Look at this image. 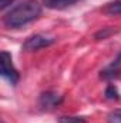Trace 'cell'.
I'll return each mask as SVG.
<instances>
[{"label": "cell", "mask_w": 121, "mask_h": 123, "mask_svg": "<svg viewBox=\"0 0 121 123\" xmlns=\"http://www.w3.org/2000/svg\"><path fill=\"white\" fill-rule=\"evenodd\" d=\"M61 100H63V97L59 96L56 92H44L40 96V107L44 110L54 109L61 103Z\"/></svg>", "instance_id": "obj_4"}, {"label": "cell", "mask_w": 121, "mask_h": 123, "mask_svg": "<svg viewBox=\"0 0 121 123\" xmlns=\"http://www.w3.org/2000/svg\"><path fill=\"white\" fill-rule=\"evenodd\" d=\"M0 63H1V76L4 79H7L11 85H17L19 79H20V74L19 72L16 70L13 60H11V55L9 52H1L0 53Z\"/></svg>", "instance_id": "obj_2"}, {"label": "cell", "mask_w": 121, "mask_h": 123, "mask_svg": "<svg viewBox=\"0 0 121 123\" xmlns=\"http://www.w3.org/2000/svg\"><path fill=\"white\" fill-rule=\"evenodd\" d=\"M41 14V4L37 0H26L13 7L6 16H3V25L9 29H19Z\"/></svg>", "instance_id": "obj_1"}, {"label": "cell", "mask_w": 121, "mask_h": 123, "mask_svg": "<svg viewBox=\"0 0 121 123\" xmlns=\"http://www.w3.org/2000/svg\"><path fill=\"white\" fill-rule=\"evenodd\" d=\"M53 43H54V39H51V37H46V36H41V34H34L24 42L23 49L26 52H34V50L47 47Z\"/></svg>", "instance_id": "obj_3"}, {"label": "cell", "mask_w": 121, "mask_h": 123, "mask_svg": "<svg viewBox=\"0 0 121 123\" xmlns=\"http://www.w3.org/2000/svg\"><path fill=\"white\" fill-rule=\"evenodd\" d=\"M1 123H4V122H3V120H1Z\"/></svg>", "instance_id": "obj_12"}, {"label": "cell", "mask_w": 121, "mask_h": 123, "mask_svg": "<svg viewBox=\"0 0 121 123\" xmlns=\"http://www.w3.org/2000/svg\"><path fill=\"white\" fill-rule=\"evenodd\" d=\"M11 1H13V0H0V9L4 10L9 4H11Z\"/></svg>", "instance_id": "obj_11"}, {"label": "cell", "mask_w": 121, "mask_h": 123, "mask_svg": "<svg viewBox=\"0 0 121 123\" xmlns=\"http://www.w3.org/2000/svg\"><path fill=\"white\" fill-rule=\"evenodd\" d=\"M104 13L110 14V16H120L121 14V1H114L110 3L104 7Z\"/></svg>", "instance_id": "obj_6"}, {"label": "cell", "mask_w": 121, "mask_h": 123, "mask_svg": "<svg viewBox=\"0 0 121 123\" xmlns=\"http://www.w3.org/2000/svg\"><path fill=\"white\" fill-rule=\"evenodd\" d=\"M107 123H121V109L110 112L107 115Z\"/></svg>", "instance_id": "obj_8"}, {"label": "cell", "mask_w": 121, "mask_h": 123, "mask_svg": "<svg viewBox=\"0 0 121 123\" xmlns=\"http://www.w3.org/2000/svg\"><path fill=\"white\" fill-rule=\"evenodd\" d=\"M104 96H105V99H107V100H118V99H120V93H118L117 87H116L114 85L107 86Z\"/></svg>", "instance_id": "obj_7"}, {"label": "cell", "mask_w": 121, "mask_h": 123, "mask_svg": "<svg viewBox=\"0 0 121 123\" xmlns=\"http://www.w3.org/2000/svg\"><path fill=\"white\" fill-rule=\"evenodd\" d=\"M59 123H87L83 117L77 116H61L59 119Z\"/></svg>", "instance_id": "obj_10"}, {"label": "cell", "mask_w": 121, "mask_h": 123, "mask_svg": "<svg viewBox=\"0 0 121 123\" xmlns=\"http://www.w3.org/2000/svg\"><path fill=\"white\" fill-rule=\"evenodd\" d=\"M116 30L114 29H111V27H105V29H103V30L97 31L95 34H94V39L95 40H101V39H107L108 36H111V34H114Z\"/></svg>", "instance_id": "obj_9"}, {"label": "cell", "mask_w": 121, "mask_h": 123, "mask_svg": "<svg viewBox=\"0 0 121 123\" xmlns=\"http://www.w3.org/2000/svg\"><path fill=\"white\" fill-rule=\"evenodd\" d=\"M77 1L78 0H43V3H44L46 7H49V9H57V10L66 9L68 6H73Z\"/></svg>", "instance_id": "obj_5"}]
</instances>
